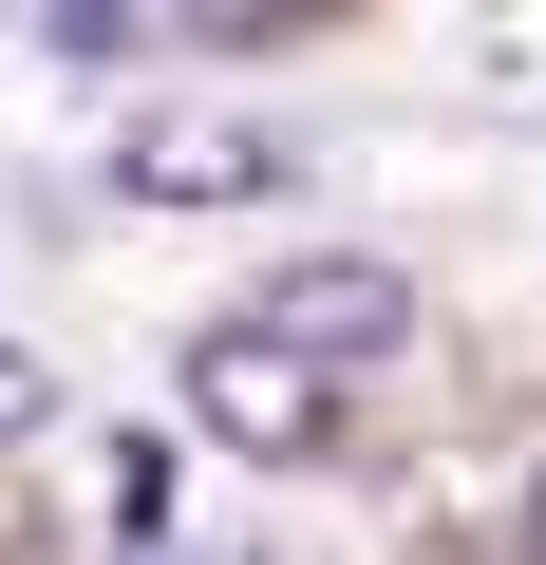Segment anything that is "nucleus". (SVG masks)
<instances>
[{"instance_id":"1","label":"nucleus","mask_w":546,"mask_h":565,"mask_svg":"<svg viewBox=\"0 0 546 565\" xmlns=\"http://www.w3.org/2000/svg\"><path fill=\"white\" fill-rule=\"evenodd\" d=\"M114 189L132 207H283L302 189V132L283 114H226V95H170V114L114 132Z\"/></svg>"},{"instance_id":"2","label":"nucleus","mask_w":546,"mask_h":565,"mask_svg":"<svg viewBox=\"0 0 546 565\" xmlns=\"http://www.w3.org/2000/svg\"><path fill=\"white\" fill-rule=\"evenodd\" d=\"M189 415H207L226 452H321V434H340V359H302L283 321H207V340H189Z\"/></svg>"},{"instance_id":"3","label":"nucleus","mask_w":546,"mask_h":565,"mask_svg":"<svg viewBox=\"0 0 546 565\" xmlns=\"http://www.w3.org/2000/svg\"><path fill=\"white\" fill-rule=\"evenodd\" d=\"M264 321H283L302 359H340V377H358V359H396V340H415V282H396L377 245H302L283 282H264Z\"/></svg>"},{"instance_id":"4","label":"nucleus","mask_w":546,"mask_h":565,"mask_svg":"<svg viewBox=\"0 0 546 565\" xmlns=\"http://www.w3.org/2000/svg\"><path fill=\"white\" fill-rule=\"evenodd\" d=\"M0 20H20L39 57H76V76H132V57L170 39V0H0Z\"/></svg>"},{"instance_id":"5","label":"nucleus","mask_w":546,"mask_h":565,"mask_svg":"<svg viewBox=\"0 0 546 565\" xmlns=\"http://www.w3.org/2000/svg\"><path fill=\"white\" fill-rule=\"evenodd\" d=\"M490 95H527V114H546V20H508V39H490Z\"/></svg>"},{"instance_id":"6","label":"nucleus","mask_w":546,"mask_h":565,"mask_svg":"<svg viewBox=\"0 0 546 565\" xmlns=\"http://www.w3.org/2000/svg\"><path fill=\"white\" fill-rule=\"evenodd\" d=\"M283 0H170V39H264Z\"/></svg>"},{"instance_id":"7","label":"nucleus","mask_w":546,"mask_h":565,"mask_svg":"<svg viewBox=\"0 0 546 565\" xmlns=\"http://www.w3.org/2000/svg\"><path fill=\"white\" fill-rule=\"evenodd\" d=\"M39 415H57V377H39L20 340H0V434H39Z\"/></svg>"},{"instance_id":"8","label":"nucleus","mask_w":546,"mask_h":565,"mask_svg":"<svg viewBox=\"0 0 546 565\" xmlns=\"http://www.w3.org/2000/svg\"><path fill=\"white\" fill-rule=\"evenodd\" d=\"M527 565H546V471H527Z\"/></svg>"},{"instance_id":"9","label":"nucleus","mask_w":546,"mask_h":565,"mask_svg":"<svg viewBox=\"0 0 546 565\" xmlns=\"http://www.w3.org/2000/svg\"><path fill=\"white\" fill-rule=\"evenodd\" d=\"M132 565H151V546H132Z\"/></svg>"}]
</instances>
